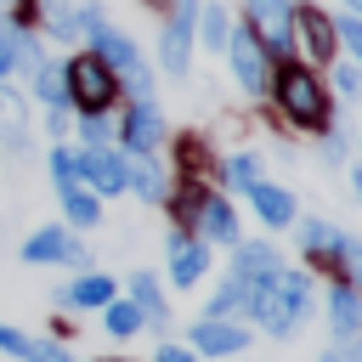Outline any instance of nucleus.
Wrapping results in <instances>:
<instances>
[{
	"mask_svg": "<svg viewBox=\"0 0 362 362\" xmlns=\"http://www.w3.org/2000/svg\"><path fill=\"white\" fill-rule=\"evenodd\" d=\"M249 317H260V328L272 334V339H288L294 328H300V317H305V305H311V277L305 272H272V277H260V283H249Z\"/></svg>",
	"mask_w": 362,
	"mask_h": 362,
	"instance_id": "f257e3e1",
	"label": "nucleus"
},
{
	"mask_svg": "<svg viewBox=\"0 0 362 362\" xmlns=\"http://www.w3.org/2000/svg\"><path fill=\"white\" fill-rule=\"evenodd\" d=\"M272 85H277V107H283L300 130L328 124V96H322V85H317V74H311L305 62H277Z\"/></svg>",
	"mask_w": 362,
	"mask_h": 362,
	"instance_id": "f03ea898",
	"label": "nucleus"
},
{
	"mask_svg": "<svg viewBox=\"0 0 362 362\" xmlns=\"http://www.w3.org/2000/svg\"><path fill=\"white\" fill-rule=\"evenodd\" d=\"M90 57H102V62L124 79V90H130L136 102H153V74H147V62L136 57V45H130L119 28H107V23L90 28Z\"/></svg>",
	"mask_w": 362,
	"mask_h": 362,
	"instance_id": "7ed1b4c3",
	"label": "nucleus"
},
{
	"mask_svg": "<svg viewBox=\"0 0 362 362\" xmlns=\"http://www.w3.org/2000/svg\"><path fill=\"white\" fill-rule=\"evenodd\" d=\"M62 79H68V102H74L79 113H102V107L119 96V74H113L102 57H74V62L62 68Z\"/></svg>",
	"mask_w": 362,
	"mask_h": 362,
	"instance_id": "20e7f679",
	"label": "nucleus"
},
{
	"mask_svg": "<svg viewBox=\"0 0 362 362\" xmlns=\"http://www.w3.org/2000/svg\"><path fill=\"white\" fill-rule=\"evenodd\" d=\"M226 62H232V74H238V85L243 90H266L272 85V57H266V45H260V34L255 28H232V40H226V51H221Z\"/></svg>",
	"mask_w": 362,
	"mask_h": 362,
	"instance_id": "39448f33",
	"label": "nucleus"
},
{
	"mask_svg": "<svg viewBox=\"0 0 362 362\" xmlns=\"http://www.w3.org/2000/svg\"><path fill=\"white\" fill-rule=\"evenodd\" d=\"M249 28L260 34L266 57H288L294 51V0H249Z\"/></svg>",
	"mask_w": 362,
	"mask_h": 362,
	"instance_id": "423d86ee",
	"label": "nucleus"
},
{
	"mask_svg": "<svg viewBox=\"0 0 362 362\" xmlns=\"http://www.w3.org/2000/svg\"><path fill=\"white\" fill-rule=\"evenodd\" d=\"M192 28H198V0H175L170 23H164V34H158V62H164V74H187V62H192Z\"/></svg>",
	"mask_w": 362,
	"mask_h": 362,
	"instance_id": "0eeeda50",
	"label": "nucleus"
},
{
	"mask_svg": "<svg viewBox=\"0 0 362 362\" xmlns=\"http://www.w3.org/2000/svg\"><path fill=\"white\" fill-rule=\"evenodd\" d=\"M23 260L28 266H90V255H85V243L68 232V226H40L28 243H23Z\"/></svg>",
	"mask_w": 362,
	"mask_h": 362,
	"instance_id": "6e6552de",
	"label": "nucleus"
},
{
	"mask_svg": "<svg viewBox=\"0 0 362 362\" xmlns=\"http://www.w3.org/2000/svg\"><path fill=\"white\" fill-rule=\"evenodd\" d=\"M79 187L96 192V198L124 192V158L107 153V147H85V153H79Z\"/></svg>",
	"mask_w": 362,
	"mask_h": 362,
	"instance_id": "1a4fd4ad",
	"label": "nucleus"
},
{
	"mask_svg": "<svg viewBox=\"0 0 362 362\" xmlns=\"http://www.w3.org/2000/svg\"><path fill=\"white\" fill-rule=\"evenodd\" d=\"M243 345H249V328H238L226 317H198V328H192V351L198 356H232Z\"/></svg>",
	"mask_w": 362,
	"mask_h": 362,
	"instance_id": "9d476101",
	"label": "nucleus"
},
{
	"mask_svg": "<svg viewBox=\"0 0 362 362\" xmlns=\"http://www.w3.org/2000/svg\"><path fill=\"white\" fill-rule=\"evenodd\" d=\"M119 136H124V147H130L136 158H147V153L164 141V119H158V107H153V102H136V107L124 113V130H119Z\"/></svg>",
	"mask_w": 362,
	"mask_h": 362,
	"instance_id": "9b49d317",
	"label": "nucleus"
},
{
	"mask_svg": "<svg viewBox=\"0 0 362 362\" xmlns=\"http://www.w3.org/2000/svg\"><path fill=\"white\" fill-rule=\"evenodd\" d=\"M204 266H209V249H204L192 232H170V283L192 288V283L204 277Z\"/></svg>",
	"mask_w": 362,
	"mask_h": 362,
	"instance_id": "f8f14e48",
	"label": "nucleus"
},
{
	"mask_svg": "<svg viewBox=\"0 0 362 362\" xmlns=\"http://www.w3.org/2000/svg\"><path fill=\"white\" fill-rule=\"evenodd\" d=\"M294 34L305 40V51H311L317 62H328V57H334V45H339V40H334V23H328L317 6H294Z\"/></svg>",
	"mask_w": 362,
	"mask_h": 362,
	"instance_id": "ddd939ff",
	"label": "nucleus"
},
{
	"mask_svg": "<svg viewBox=\"0 0 362 362\" xmlns=\"http://www.w3.org/2000/svg\"><path fill=\"white\" fill-rule=\"evenodd\" d=\"M198 232L209 243H238V209L226 198H204L198 204Z\"/></svg>",
	"mask_w": 362,
	"mask_h": 362,
	"instance_id": "4468645a",
	"label": "nucleus"
},
{
	"mask_svg": "<svg viewBox=\"0 0 362 362\" xmlns=\"http://www.w3.org/2000/svg\"><path fill=\"white\" fill-rule=\"evenodd\" d=\"M0 141H6L11 153L28 147V107H23L17 90H6V79H0Z\"/></svg>",
	"mask_w": 362,
	"mask_h": 362,
	"instance_id": "2eb2a0df",
	"label": "nucleus"
},
{
	"mask_svg": "<svg viewBox=\"0 0 362 362\" xmlns=\"http://www.w3.org/2000/svg\"><path fill=\"white\" fill-rule=\"evenodd\" d=\"M249 198H255V215H260L266 226H288V221H294V198H288L283 187L255 181V187H249Z\"/></svg>",
	"mask_w": 362,
	"mask_h": 362,
	"instance_id": "dca6fc26",
	"label": "nucleus"
},
{
	"mask_svg": "<svg viewBox=\"0 0 362 362\" xmlns=\"http://www.w3.org/2000/svg\"><path fill=\"white\" fill-rule=\"evenodd\" d=\"M130 305H136L141 322H153V328L170 322V305H164V294H158V283H153L147 272H130Z\"/></svg>",
	"mask_w": 362,
	"mask_h": 362,
	"instance_id": "f3484780",
	"label": "nucleus"
},
{
	"mask_svg": "<svg viewBox=\"0 0 362 362\" xmlns=\"http://www.w3.org/2000/svg\"><path fill=\"white\" fill-rule=\"evenodd\" d=\"M113 300V283L102 277V272H79L68 288H62V305H79V311H90V305H107Z\"/></svg>",
	"mask_w": 362,
	"mask_h": 362,
	"instance_id": "a211bd4d",
	"label": "nucleus"
},
{
	"mask_svg": "<svg viewBox=\"0 0 362 362\" xmlns=\"http://www.w3.org/2000/svg\"><path fill=\"white\" fill-rule=\"evenodd\" d=\"M232 272H238L243 283H260V277H272V272H277V249H272V243H238Z\"/></svg>",
	"mask_w": 362,
	"mask_h": 362,
	"instance_id": "6ab92c4d",
	"label": "nucleus"
},
{
	"mask_svg": "<svg viewBox=\"0 0 362 362\" xmlns=\"http://www.w3.org/2000/svg\"><path fill=\"white\" fill-rule=\"evenodd\" d=\"M328 322H334L339 334H356V328H362V294H356L351 283H339V288L328 294Z\"/></svg>",
	"mask_w": 362,
	"mask_h": 362,
	"instance_id": "aec40b11",
	"label": "nucleus"
},
{
	"mask_svg": "<svg viewBox=\"0 0 362 362\" xmlns=\"http://www.w3.org/2000/svg\"><path fill=\"white\" fill-rule=\"evenodd\" d=\"M34 96L51 102V107H68V79H62L57 62H40V68H34Z\"/></svg>",
	"mask_w": 362,
	"mask_h": 362,
	"instance_id": "412c9836",
	"label": "nucleus"
},
{
	"mask_svg": "<svg viewBox=\"0 0 362 362\" xmlns=\"http://www.w3.org/2000/svg\"><path fill=\"white\" fill-rule=\"evenodd\" d=\"M62 209H68V226H96V221H102V198L85 192V187L62 192Z\"/></svg>",
	"mask_w": 362,
	"mask_h": 362,
	"instance_id": "4be33fe9",
	"label": "nucleus"
},
{
	"mask_svg": "<svg viewBox=\"0 0 362 362\" xmlns=\"http://www.w3.org/2000/svg\"><path fill=\"white\" fill-rule=\"evenodd\" d=\"M124 187H136V192H141L147 204H158V198H164V175H158V170H153L147 158H136V164H124Z\"/></svg>",
	"mask_w": 362,
	"mask_h": 362,
	"instance_id": "5701e85b",
	"label": "nucleus"
},
{
	"mask_svg": "<svg viewBox=\"0 0 362 362\" xmlns=\"http://www.w3.org/2000/svg\"><path fill=\"white\" fill-rule=\"evenodd\" d=\"M334 238H339V226H334V221H317V215H311V221L300 226V249H305L311 260H322V255L334 249Z\"/></svg>",
	"mask_w": 362,
	"mask_h": 362,
	"instance_id": "b1692460",
	"label": "nucleus"
},
{
	"mask_svg": "<svg viewBox=\"0 0 362 362\" xmlns=\"http://www.w3.org/2000/svg\"><path fill=\"white\" fill-rule=\"evenodd\" d=\"M243 300H249V283H243L238 272H226V283H221L215 300H209V317H232V311H243Z\"/></svg>",
	"mask_w": 362,
	"mask_h": 362,
	"instance_id": "393cba45",
	"label": "nucleus"
},
{
	"mask_svg": "<svg viewBox=\"0 0 362 362\" xmlns=\"http://www.w3.org/2000/svg\"><path fill=\"white\" fill-rule=\"evenodd\" d=\"M328 255H339V277H345L351 288H362V238H345V232H339Z\"/></svg>",
	"mask_w": 362,
	"mask_h": 362,
	"instance_id": "a878e982",
	"label": "nucleus"
},
{
	"mask_svg": "<svg viewBox=\"0 0 362 362\" xmlns=\"http://www.w3.org/2000/svg\"><path fill=\"white\" fill-rule=\"evenodd\" d=\"M198 28H204V45H209V51H226L232 23H226V11H221V6H198Z\"/></svg>",
	"mask_w": 362,
	"mask_h": 362,
	"instance_id": "bb28decb",
	"label": "nucleus"
},
{
	"mask_svg": "<svg viewBox=\"0 0 362 362\" xmlns=\"http://www.w3.org/2000/svg\"><path fill=\"white\" fill-rule=\"evenodd\" d=\"M221 175H226V187H238V192H249V187L260 181V158H255V153H232V158L221 164Z\"/></svg>",
	"mask_w": 362,
	"mask_h": 362,
	"instance_id": "cd10ccee",
	"label": "nucleus"
},
{
	"mask_svg": "<svg viewBox=\"0 0 362 362\" xmlns=\"http://www.w3.org/2000/svg\"><path fill=\"white\" fill-rule=\"evenodd\" d=\"M102 317H107V334H119V339H130V334L141 328V311H136L130 300H107Z\"/></svg>",
	"mask_w": 362,
	"mask_h": 362,
	"instance_id": "c85d7f7f",
	"label": "nucleus"
},
{
	"mask_svg": "<svg viewBox=\"0 0 362 362\" xmlns=\"http://www.w3.org/2000/svg\"><path fill=\"white\" fill-rule=\"evenodd\" d=\"M51 181H57V192H74L79 187V153H51Z\"/></svg>",
	"mask_w": 362,
	"mask_h": 362,
	"instance_id": "c756f323",
	"label": "nucleus"
},
{
	"mask_svg": "<svg viewBox=\"0 0 362 362\" xmlns=\"http://www.w3.org/2000/svg\"><path fill=\"white\" fill-rule=\"evenodd\" d=\"M45 23H51V34H62V40L79 34V17H74L68 6H57V0H45Z\"/></svg>",
	"mask_w": 362,
	"mask_h": 362,
	"instance_id": "7c9ffc66",
	"label": "nucleus"
},
{
	"mask_svg": "<svg viewBox=\"0 0 362 362\" xmlns=\"http://www.w3.org/2000/svg\"><path fill=\"white\" fill-rule=\"evenodd\" d=\"M79 136H85V147H107V119L102 113H79Z\"/></svg>",
	"mask_w": 362,
	"mask_h": 362,
	"instance_id": "2f4dec72",
	"label": "nucleus"
},
{
	"mask_svg": "<svg viewBox=\"0 0 362 362\" xmlns=\"http://www.w3.org/2000/svg\"><path fill=\"white\" fill-rule=\"evenodd\" d=\"M334 40H339V45H351V57L362 62V17H345V23H334Z\"/></svg>",
	"mask_w": 362,
	"mask_h": 362,
	"instance_id": "473e14b6",
	"label": "nucleus"
},
{
	"mask_svg": "<svg viewBox=\"0 0 362 362\" xmlns=\"http://www.w3.org/2000/svg\"><path fill=\"white\" fill-rule=\"evenodd\" d=\"M23 362H74V356H68V351H57V345H40V339H28Z\"/></svg>",
	"mask_w": 362,
	"mask_h": 362,
	"instance_id": "72a5a7b5",
	"label": "nucleus"
},
{
	"mask_svg": "<svg viewBox=\"0 0 362 362\" xmlns=\"http://www.w3.org/2000/svg\"><path fill=\"white\" fill-rule=\"evenodd\" d=\"M17 45H23V34H6V28H0V79L17 68Z\"/></svg>",
	"mask_w": 362,
	"mask_h": 362,
	"instance_id": "f704fd0d",
	"label": "nucleus"
},
{
	"mask_svg": "<svg viewBox=\"0 0 362 362\" xmlns=\"http://www.w3.org/2000/svg\"><path fill=\"white\" fill-rule=\"evenodd\" d=\"M334 85H339V96H362V68H339Z\"/></svg>",
	"mask_w": 362,
	"mask_h": 362,
	"instance_id": "c9c22d12",
	"label": "nucleus"
},
{
	"mask_svg": "<svg viewBox=\"0 0 362 362\" xmlns=\"http://www.w3.org/2000/svg\"><path fill=\"white\" fill-rule=\"evenodd\" d=\"M0 351L23 356V351H28V334H17V328H6V322H0Z\"/></svg>",
	"mask_w": 362,
	"mask_h": 362,
	"instance_id": "e433bc0d",
	"label": "nucleus"
},
{
	"mask_svg": "<svg viewBox=\"0 0 362 362\" xmlns=\"http://www.w3.org/2000/svg\"><path fill=\"white\" fill-rule=\"evenodd\" d=\"M153 362H198V351H187V345H164Z\"/></svg>",
	"mask_w": 362,
	"mask_h": 362,
	"instance_id": "4c0bfd02",
	"label": "nucleus"
},
{
	"mask_svg": "<svg viewBox=\"0 0 362 362\" xmlns=\"http://www.w3.org/2000/svg\"><path fill=\"white\" fill-rule=\"evenodd\" d=\"M317 362H351V356H345V345H334V351H322Z\"/></svg>",
	"mask_w": 362,
	"mask_h": 362,
	"instance_id": "58836bf2",
	"label": "nucleus"
},
{
	"mask_svg": "<svg viewBox=\"0 0 362 362\" xmlns=\"http://www.w3.org/2000/svg\"><path fill=\"white\" fill-rule=\"evenodd\" d=\"M345 356H351V362H362V339H351V345H345Z\"/></svg>",
	"mask_w": 362,
	"mask_h": 362,
	"instance_id": "ea45409f",
	"label": "nucleus"
},
{
	"mask_svg": "<svg viewBox=\"0 0 362 362\" xmlns=\"http://www.w3.org/2000/svg\"><path fill=\"white\" fill-rule=\"evenodd\" d=\"M351 192H356V198H362V164H356V170H351Z\"/></svg>",
	"mask_w": 362,
	"mask_h": 362,
	"instance_id": "a19ab883",
	"label": "nucleus"
},
{
	"mask_svg": "<svg viewBox=\"0 0 362 362\" xmlns=\"http://www.w3.org/2000/svg\"><path fill=\"white\" fill-rule=\"evenodd\" d=\"M345 6H351V11H362V0H345Z\"/></svg>",
	"mask_w": 362,
	"mask_h": 362,
	"instance_id": "79ce46f5",
	"label": "nucleus"
},
{
	"mask_svg": "<svg viewBox=\"0 0 362 362\" xmlns=\"http://www.w3.org/2000/svg\"><path fill=\"white\" fill-rule=\"evenodd\" d=\"M141 6H164V0H141Z\"/></svg>",
	"mask_w": 362,
	"mask_h": 362,
	"instance_id": "37998d69",
	"label": "nucleus"
},
{
	"mask_svg": "<svg viewBox=\"0 0 362 362\" xmlns=\"http://www.w3.org/2000/svg\"><path fill=\"white\" fill-rule=\"evenodd\" d=\"M23 6H40V0H23Z\"/></svg>",
	"mask_w": 362,
	"mask_h": 362,
	"instance_id": "c03bdc74",
	"label": "nucleus"
}]
</instances>
